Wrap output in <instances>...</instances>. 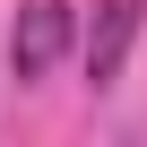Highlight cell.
Wrapping results in <instances>:
<instances>
[{
	"label": "cell",
	"mask_w": 147,
	"mask_h": 147,
	"mask_svg": "<svg viewBox=\"0 0 147 147\" xmlns=\"http://www.w3.org/2000/svg\"><path fill=\"white\" fill-rule=\"evenodd\" d=\"M138 18H147V0H95V18H87V35H78V61H87L95 87L121 78V61H130V43H138Z\"/></svg>",
	"instance_id": "1"
},
{
	"label": "cell",
	"mask_w": 147,
	"mask_h": 147,
	"mask_svg": "<svg viewBox=\"0 0 147 147\" xmlns=\"http://www.w3.org/2000/svg\"><path fill=\"white\" fill-rule=\"evenodd\" d=\"M61 52H69V0H26L18 26H9V61H18V78H43Z\"/></svg>",
	"instance_id": "2"
}]
</instances>
